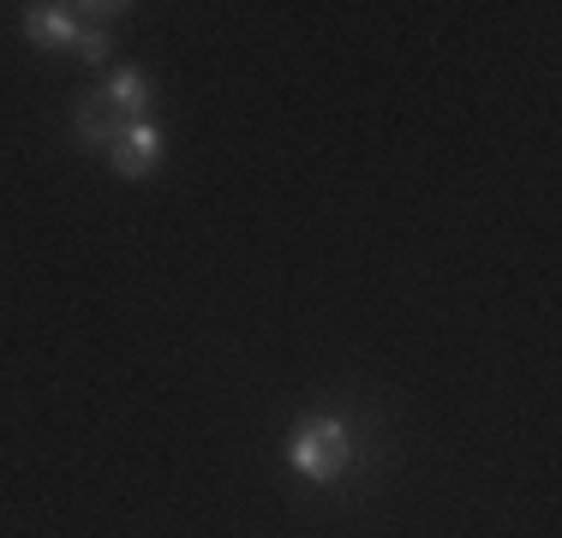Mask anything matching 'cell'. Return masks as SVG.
<instances>
[{
	"label": "cell",
	"instance_id": "cell-1",
	"mask_svg": "<svg viewBox=\"0 0 562 538\" xmlns=\"http://www.w3.org/2000/svg\"><path fill=\"white\" fill-rule=\"evenodd\" d=\"M288 467L312 484H336L353 467V430L341 413H312L288 430Z\"/></svg>",
	"mask_w": 562,
	"mask_h": 538
},
{
	"label": "cell",
	"instance_id": "cell-2",
	"mask_svg": "<svg viewBox=\"0 0 562 538\" xmlns=\"http://www.w3.org/2000/svg\"><path fill=\"white\" fill-rule=\"evenodd\" d=\"M162 150H168V138H162L156 120H126L120 138L102 156H109V168L120 173V180H150V173L162 168Z\"/></svg>",
	"mask_w": 562,
	"mask_h": 538
},
{
	"label": "cell",
	"instance_id": "cell-3",
	"mask_svg": "<svg viewBox=\"0 0 562 538\" xmlns=\"http://www.w3.org/2000/svg\"><path fill=\"white\" fill-rule=\"evenodd\" d=\"M97 97L109 102L120 120H150V102H156V78L144 72V66H114V72L102 78V90H97Z\"/></svg>",
	"mask_w": 562,
	"mask_h": 538
},
{
	"label": "cell",
	"instance_id": "cell-4",
	"mask_svg": "<svg viewBox=\"0 0 562 538\" xmlns=\"http://www.w3.org/2000/svg\"><path fill=\"white\" fill-rule=\"evenodd\" d=\"M24 36H31V48H43V54L78 48V36H85V12L78 7H24Z\"/></svg>",
	"mask_w": 562,
	"mask_h": 538
},
{
	"label": "cell",
	"instance_id": "cell-5",
	"mask_svg": "<svg viewBox=\"0 0 562 538\" xmlns=\"http://www.w3.org/2000/svg\"><path fill=\"white\" fill-rule=\"evenodd\" d=\"M109 48H114L109 31H102V24H85V36H78L72 54H78V60H90V66H102V60H109Z\"/></svg>",
	"mask_w": 562,
	"mask_h": 538
}]
</instances>
